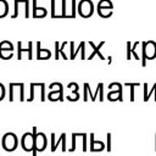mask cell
Wrapping results in <instances>:
<instances>
[{
    "mask_svg": "<svg viewBox=\"0 0 156 156\" xmlns=\"http://www.w3.org/2000/svg\"><path fill=\"white\" fill-rule=\"evenodd\" d=\"M18 144H20V139L18 136L12 133V132H7L2 135L1 138V146L5 151L7 152H12L15 151L17 147H18Z\"/></svg>",
    "mask_w": 156,
    "mask_h": 156,
    "instance_id": "obj_1",
    "label": "cell"
},
{
    "mask_svg": "<svg viewBox=\"0 0 156 156\" xmlns=\"http://www.w3.org/2000/svg\"><path fill=\"white\" fill-rule=\"evenodd\" d=\"M143 55H141V65L146 66V60H154L156 57V43L152 40L143 41Z\"/></svg>",
    "mask_w": 156,
    "mask_h": 156,
    "instance_id": "obj_2",
    "label": "cell"
},
{
    "mask_svg": "<svg viewBox=\"0 0 156 156\" xmlns=\"http://www.w3.org/2000/svg\"><path fill=\"white\" fill-rule=\"evenodd\" d=\"M32 133L34 134V138H35V150L33 151V156H37L38 152H43L46 149V146H48V136H46L45 133L38 132L37 127H33Z\"/></svg>",
    "mask_w": 156,
    "mask_h": 156,
    "instance_id": "obj_3",
    "label": "cell"
},
{
    "mask_svg": "<svg viewBox=\"0 0 156 156\" xmlns=\"http://www.w3.org/2000/svg\"><path fill=\"white\" fill-rule=\"evenodd\" d=\"M77 12L83 18H89L94 13V4L91 0H79L77 5Z\"/></svg>",
    "mask_w": 156,
    "mask_h": 156,
    "instance_id": "obj_4",
    "label": "cell"
},
{
    "mask_svg": "<svg viewBox=\"0 0 156 156\" xmlns=\"http://www.w3.org/2000/svg\"><path fill=\"white\" fill-rule=\"evenodd\" d=\"M20 144H21V147L26 152H32L33 154V151L35 150V138H34V134L30 133V132L23 133V135L21 136Z\"/></svg>",
    "mask_w": 156,
    "mask_h": 156,
    "instance_id": "obj_5",
    "label": "cell"
},
{
    "mask_svg": "<svg viewBox=\"0 0 156 156\" xmlns=\"http://www.w3.org/2000/svg\"><path fill=\"white\" fill-rule=\"evenodd\" d=\"M50 141H51V151H56V149L58 147V145H61V149L63 152L67 151V145H66V133H61L58 139L56 140V135L55 133L50 134Z\"/></svg>",
    "mask_w": 156,
    "mask_h": 156,
    "instance_id": "obj_6",
    "label": "cell"
},
{
    "mask_svg": "<svg viewBox=\"0 0 156 156\" xmlns=\"http://www.w3.org/2000/svg\"><path fill=\"white\" fill-rule=\"evenodd\" d=\"M69 46H71V49H69V52H71L69 54V60H74L76 56L78 55V52H80V60H87V56H85V43L84 41H80L78 48H76V49H74V43L73 41L69 43Z\"/></svg>",
    "mask_w": 156,
    "mask_h": 156,
    "instance_id": "obj_7",
    "label": "cell"
},
{
    "mask_svg": "<svg viewBox=\"0 0 156 156\" xmlns=\"http://www.w3.org/2000/svg\"><path fill=\"white\" fill-rule=\"evenodd\" d=\"M32 17L33 18H44L48 16V9L44 6H38L37 0H32Z\"/></svg>",
    "mask_w": 156,
    "mask_h": 156,
    "instance_id": "obj_8",
    "label": "cell"
},
{
    "mask_svg": "<svg viewBox=\"0 0 156 156\" xmlns=\"http://www.w3.org/2000/svg\"><path fill=\"white\" fill-rule=\"evenodd\" d=\"M22 45H23L22 41H18V43H17V60H22V52H24V51L28 52V57H27V58H28V60H32V58H33V54H32V51H33V49H32L33 43H32V41H28L26 49H23Z\"/></svg>",
    "mask_w": 156,
    "mask_h": 156,
    "instance_id": "obj_9",
    "label": "cell"
},
{
    "mask_svg": "<svg viewBox=\"0 0 156 156\" xmlns=\"http://www.w3.org/2000/svg\"><path fill=\"white\" fill-rule=\"evenodd\" d=\"M88 44L91 46V49H93V52H91V54L88 56V58H87V60H93V57H94V56H96V55L99 56V58H100V60H105L104 55L100 52V49H101V48L105 45V41H100L98 46H96V45H95L93 41H88Z\"/></svg>",
    "mask_w": 156,
    "mask_h": 156,
    "instance_id": "obj_10",
    "label": "cell"
},
{
    "mask_svg": "<svg viewBox=\"0 0 156 156\" xmlns=\"http://www.w3.org/2000/svg\"><path fill=\"white\" fill-rule=\"evenodd\" d=\"M89 138H90V151L91 152H99V151H102L105 149V144L100 140H95L94 138V133H90L89 134Z\"/></svg>",
    "mask_w": 156,
    "mask_h": 156,
    "instance_id": "obj_11",
    "label": "cell"
},
{
    "mask_svg": "<svg viewBox=\"0 0 156 156\" xmlns=\"http://www.w3.org/2000/svg\"><path fill=\"white\" fill-rule=\"evenodd\" d=\"M41 43L37 41V60H49L51 57V51L49 49H41Z\"/></svg>",
    "mask_w": 156,
    "mask_h": 156,
    "instance_id": "obj_12",
    "label": "cell"
},
{
    "mask_svg": "<svg viewBox=\"0 0 156 156\" xmlns=\"http://www.w3.org/2000/svg\"><path fill=\"white\" fill-rule=\"evenodd\" d=\"M107 100L110 101H123V94L122 90H110L107 94Z\"/></svg>",
    "mask_w": 156,
    "mask_h": 156,
    "instance_id": "obj_13",
    "label": "cell"
},
{
    "mask_svg": "<svg viewBox=\"0 0 156 156\" xmlns=\"http://www.w3.org/2000/svg\"><path fill=\"white\" fill-rule=\"evenodd\" d=\"M10 5L6 0H0V18H4L9 15Z\"/></svg>",
    "mask_w": 156,
    "mask_h": 156,
    "instance_id": "obj_14",
    "label": "cell"
},
{
    "mask_svg": "<svg viewBox=\"0 0 156 156\" xmlns=\"http://www.w3.org/2000/svg\"><path fill=\"white\" fill-rule=\"evenodd\" d=\"M112 9H108V7H98V15L102 18H108L112 16Z\"/></svg>",
    "mask_w": 156,
    "mask_h": 156,
    "instance_id": "obj_15",
    "label": "cell"
},
{
    "mask_svg": "<svg viewBox=\"0 0 156 156\" xmlns=\"http://www.w3.org/2000/svg\"><path fill=\"white\" fill-rule=\"evenodd\" d=\"M67 0H61V13L58 18H69V15L67 13Z\"/></svg>",
    "mask_w": 156,
    "mask_h": 156,
    "instance_id": "obj_16",
    "label": "cell"
},
{
    "mask_svg": "<svg viewBox=\"0 0 156 156\" xmlns=\"http://www.w3.org/2000/svg\"><path fill=\"white\" fill-rule=\"evenodd\" d=\"M0 49L13 51V50H15V46H13V44H12L10 40H1V41H0Z\"/></svg>",
    "mask_w": 156,
    "mask_h": 156,
    "instance_id": "obj_17",
    "label": "cell"
},
{
    "mask_svg": "<svg viewBox=\"0 0 156 156\" xmlns=\"http://www.w3.org/2000/svg\"><path fill=\"white\" fill-rule=\"evenodd\" d=\"M12 57H13V51L0 49V58H1V60H10V58H12Z\"/></svg>",
    "mask_w": 156,
    "mask_h": 156,
    "instance_id": "obj_18",
    "label": "cell"
},
{
    "mask_svg": "<svg viewBox=\"0 0 156 156\" xmlns=\"http://www.w3.org/2000/svg\"><path fill=\"white\" fill-rule=\"evenodd\" d=\"M20 5H21L20 0H15L13 1V13L11 15V18L18 17V15H20Z\"/></svg>",
    "mask_w": 156,
    "mask_h": 156,
    "instance_id": "obj_19",
    "label": "cell"
},
{
    "mask_svg": "<svg viewBox=\"0 0 156 156\" xmlns=\"http://www.w3.org/2000/svg\"><path fill=\"white\" fill-rule=\"evenodd\" d=\"M124 85L126 87H130V101L133 102L135 100V98H134V89H135V87H139L140 84L139 83H124Z\"/></svg>",
    "mask_w": 156,
    "mask_h": 156,
    "instance_id": "obj_20",
    "label": "cell"
},
{
    "mask_svg": "<svg viewBox=\"0 0 156 156\" xmlns=\"http://www.w3.org/2000/svg\"><path fill=\"white\" fill-rule=\"evenodd\" d=\"M98 7H108L113 10V4L111 0H100L98 2Z\"/></svg>",
    "mask_w": 156,
    "mask_h": 156,
    "instance_id": "obj_21",
    "label": "cell"
},
{
    "mask_svg": "<svg viewBox=\"0 0 156 156\" xmlns=\"http://www.w3.org/2000/svg\"><path fill=\"white\" fill-rule=\"evenodd\" d=\"M71 17H77V0H71Z\"/></svg>",
    "mask_w": 156,
    "mask_h": 156,
    "instance_id": "obj_22",
    "label": "cell"
},
{
    "mask_svg": "<svg viewBox=\"0 0 156 156\" xmlns=\"http://www.w3.org/2000/svg\"><path fill=\"white\" fill-rule=\"evenodd\" d=\"M77 133H72V143H71V147L68 149V152H73L76 150L77 146Z\"/></svg>",
    "mask_w": 156,
    "mask_h": 156,
    "instance_id": "obj_23",
    "label": "cell"
},
{
    "mask_svg": "<svg viewBox=\"0 0 156 156\" xmlns=\"http://www.w3.org/2000/svg\"><path fill=\"white\" fill-rule=\"evenodd\" d=\"M67 44H68V41H63V43L61 44V46L58 48V54L63 57V60H68V57H67V55H66V52H65V48H66Z\"/></svg>",
    "mask_w": 156,
    "mask_h": 156,
    "instance_id": "obj_24",
    "label": "cell"
},
{
    "mask_svg": "<svg viewBox=\"0 0 156 156\" xmlns=\"http://www.w3.org/2000/svg\"><path fill=\"white\" fill-rule=\"evenodd\" d=\"M67 88L72 90V94H79V93H78V89H79L78 83H76V82H71V83H68Z\"/></svg>",
    "mask_w": 156,
    "mask_h": 156,
    "instance_id": "obj_25",
    "label": "cell"
},
{
    "mask_svg": "<svg viewBox=\"0 0 156 156\" xmlns=\"http://www.w3.org/2000/svg\"><path fill=\"white\" fill-rule=\"evenodd\" d=\"M21 4L24 5V17L29 18V0H20Z\"/></svg>",
    "mask_w": 156,
    "mask_h": 156,
    "instance_id": "obj_26",
    "label": "cell"
},
{
    "mask_svg": "<svg viewBox=\"0 0 156 156\" xmlns=\"http://www.w3.org/2000/svg\"><path fill=\"white\" fill-rule=\"evenodd\" d=\"M50 4H51V13H50V17L51 18H56V0H51L50 1Z\"/></svg>",
    "mask_w": 156,
    "mask_h": 156,
    "instance_id": "obj_27",
    "label": "cell"
},
{
    "mask_svg": "<svg viewBox=\"0 0 156 156\" xmlns=\"http://www.w3.org/2000/svg\"><path fill=\"white\" fill-rule=\"evenodd\" d=\"M108 89L110 90H122V84L118 82H113L108 85Z\"/></svg>",
    "mask_w": 156,
    "mask_h": 156,
    "instance_id": "obj_28",
    "label": "cell"
},
{
    "mask_svg": "<svg viewBox=\"0 0 156 156\" xmlns=\"http://www.w3.org/2000/svg\"><path fill=\"white\" fill-rule=\"evenodd\" d=\"M29 87H30V88H29L30 95H29V98L27 99V101H28V102L34 100V89H35V83H30V85H29Z\"/></svg>",
    "mask_w": 156,
    "mask_h": 156,
    "instance_id": "obj_29",
    "label": "cell"
},
{
    "mask_svg": "<svg viewBox=\"0 0 156 156\" xmlns=\"http://www.w3.org/2000/svg\"><path fill=\"white\" fill-rule=\"evenodd\" d=\"M82 139H83V152H87V151H88V143H87V140H88V134H87V133H83V134H82Z\"/></svg>",
    "mask_w": 156,
    "mask_h": 156,
    "instance_id": "obj_30",
    "label": "cell"
},
{
    "mask_svg": "<svg viewBox=\"0 0 156 156\" xmlns=\"http://www.w3.org/2000/svg\"><path fill=\"white\" fill-rule=\"evenodd\" d=\"M151 94H154L155 95V101H156V83L152 85V88H151V90L147 93V96L144 99V101H149V99L151 98Z\"/></svg>",
    "mask_w": 156,
    "mask_h": 156,
    "instance_id": "obj_31",
    "label": "cell"
},
{
    "mask_svg": "<svg viewBox=\"0 0 156 156\" xmlns=\"http://www.w3.org/2000/svg\"><path fill=\"white\" fill-rule=\"evenodd\" d=\"M68 101H78L79 100V94H67L66 96H65Z\"/></svg>",
    "mask_w": 156,
    "mask_h": 156,
    "instance_id": "obj_32",
    "label": "cell"
},
{
    "mask_svg": "<svg viewBox=\"0 0 156 156\" xmlns=\"http://www.w3.org/2000/svg\"><path fill=\"white\" fill-rule=\"evenodd\" d=\"M138 45H139V41H135V43L133 44V48H132V54H133V56H134L135 60H140L139 56H138V54H136V51H135V49H136Z\"/></svg>",
    "mask_w": 156,
    "mask_h": 156,
    "instance_id": "obj_33",
    "label": "cell"
},
{
    "mask_svg": "<svg viewBox=\"0 0 156 156\" xmlns=\"http://www.w3.org/2000/svg\"><path fill=\"white\" fill-rule=\"evenodd\" d=\"M5 95H6V89H5L4 84H2V83H0V101H2V100H4Z\"/></svg>",
    "mask_w": 156,
    "mask_h": 156,
    "instance_id": "obj_34",
    "label": "cell"
},
{
    "mask_svg": "<svg viewBox=\"0 0 156 156\" xmlns=\"http://www.w3.org/2000/svg\"><path fill=\"white\" fill-rule=\"evenodd\" d=\"M132 58V44L130 41L127 43V60H130Z\"/></svg>",
    "mask_w": 156,
    "mask_h": 156,
    "instance_id": "obj_35",
    "label": "cell"
},
{
    "mask_svg": "<svg viewBox=\"0 0 156 156\" xmlns=\"http://www.w3.org/2000/svg\"><path fill=\"white\" fill-rule=\"evenodd\" d=\"M58 41H55V54H54V57L55 60H58L60 58V54H58Z\"/></svg>",
    "mask_w": 156,
    "mask_h": 156,
    "instance_id": "obj_36",
    "label": "cell"
},
{
    "mask_svg": "<svg viewBox=\"0 0 156 156\" xmlns=\"http://www.w3.org/2000/svg\"><path fill=\"white\" fill-rule=\"evenodd\" d=\"M99 100L104 101V84L100 83V93H99Z\"/></svg>",
    "mask_w": 156,
    "mask_h": 156,
    "instance_id": "obj_37",
    "label": "cell"
},
{
    "mask_svg": "<svg viewBox=\"0 0 156 156\" xmlns=\"http://www.w3.org/2000/svg\"><path fill=\"white\" fill-rule=\"evenodd\" d=\"M83 87H84V98H83V100L84 101H88V94H89L88 93V83H84Z\"/></svg>",
    "mask_w": 156,
    "mask_h": 156,
    "instance_id": "obj_38",
    "label": "cell"
},
{
    "mask_svg": "<svg viewBox=\"0 0 156 156\" xmlns=\"http://www.w3.org/2000/svg\"><path fill=\"white\" fill-rule=\"evenodd\" d=\"M99 93H100V83L98 84V88H96V90H95V93H94V95H93V98H91V101H95V100H96Z\"/></svg>",
    "mask_w": 156,
    "mask_h": 156,
    "instance_id": "obj_39",
    "label": "cell"
},
{
    "mask_svg": "<svg viewBox=\"0 0 156 156\" xmlns=\"http://www.w3.org/2000/svg\"><path fill=\"white\" fill-rule=\"evenodd\" d=\"M107 151H111V134L107 133Z\"/></svg>",
    "mask_w": 156,
    "mask_h": 156,
    "instance_id": "obj_40",
    "label": "cell"
},
{
    "mask_svg": "<svg viewBox=\"0 0 156 156\" xmlns=\"http://www.w3.org/2000/svg\"><path fill=\"white\" fill-rule=\"evenodd\" d=\"M143 87H144V99L147 96V93H149V90H147V84L146 83H144L143 84Z\"/></svg>",
    "mask_w": 156,
    "mask_h": 156,
    "instance_id": "obj_41",
    "label": "cell"
},
{
    "mask_svg": "<svg viewBox=\"0 0 156 156\" xmlns=\"http://www.w3.org/2000/svg\"><path fill=\"white\" fill-rule=\"evenodd\" d=\"M107 58H108V61H107V62H108V65H110V63H111V61H112V56H108Z\"/></svg>",
    "mask_w": 156,
    "mask_h": 156,
    "instance_id": "obj_42",
    "label": "cell"
},
{
    "mask_svg": "<svg viewBox=\"0 0 156 156\" xmlns=\"http://www.w3.org/2000/svg\"><path fill=\"white\" fill-rule=\"evenodd\" d=\"M155 138H156V135H155ZM155 150H156V143H155Z\"/></svg>",
    "mask_w": 156,
    "mask_h": 156,
    "instance_id": "obj_43",
    "label": "cell"
}]
</instances>
